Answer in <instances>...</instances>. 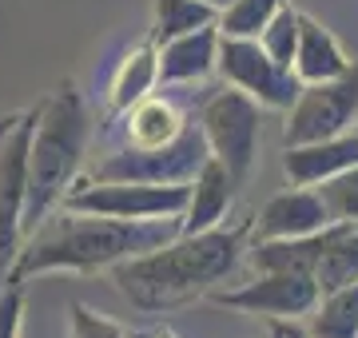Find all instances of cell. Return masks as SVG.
Returning <instances> with one entry per match:
<instances>
[{"label": "cell", "mask_w": 358, "mask_h": 338, "mask_svg": "<svg viewBox=\"0 0 358 338\" xmlns=\"http://www.w3.org/2000/svg\"><path fill=\"white\" fill-rule=\"evenodd\" d=\"M255 239V215L239 223H223L211 231H179L159 251L112 267L120 295L140 311H167L199 295H215V286L235 274Z\"/></svg>", "instance_id": "6da1fadb"}, {"label": "cell", "mask_w": 358, "mask_h": 338, "mask_svg": "<svg viewBox=\"0 0 358 338\" xmlns=\"http://www.w3.org/2000/svg\"><path fill=\"white\" fill-rule=\"evenodd\" d=\"M179 231H183V219H103V215H80L60 207V215H48L24 239V251L8 283L24 286L36 274H88L120 267L148 251H159Z\"/></svg>", "instance_id": "7a4b0ae2"}, {"label": "cell", "mask_w": 358, "mask_h": 338, "mask_svg": "<svg viewBox=\"0 0 358 338\" xmlns=\"http://www.w3.org/2000/svg\"><path fill=\"white\" fill-rule=\"evenodd\" d=\"M92 116L88 104L72 84L48 91L36 108L32 147H28V203L24 231L32 235L56 207H64L68 191L80 179V163L88 152Z\"/></svg>", "instance_id": "3957f363"}, {"label": "cell", "mask_w": 358, "mask_h": 338, "mask_svg": "<svg viewBox=\"0 0 358 338\" xmlns=\"http://www.w3.org/2000/svg\"><path fill=\"white\" fill-rule=\"evenodd\" d=\"M263 112H267V108L259 104V100H251L247 91L223 84L219 91L207 96L203 108H199V116H195L199 131L207 135L211 156H215L219 163H227L231 175L239 183L251 175V168H255V159H259Z\"/></svg>", "instance_id": "277c9868"}, {"label": "cell", "mask_w": 358, "mask_h": 338, "mask_svg": "<svg viewBox=\"0 0 358 338\" xmlns=\"http://www.w3.org/2000/svg\"><path fill=\"white\" fill-rule=\"evenodd\" d=\"M187 207V183H131V179H76L64 211L103 219H179Z\"/></svg>", "instance_id": "5b68a950"}, {"label": "cell", "mask_w": 358, "mask_h": 338, "mask_svg": "<svg viewBox=\"0 0 358 338\" xmlns=\"http://www.w3.org/2000/svg\"><path fill=\"white\" fill-rule=\"evenodd\" d=\"M36 112L16 116L0 128V291L8 286L20 251H24V203H28V147H32Z\"/></svg>", "instance_id": "8992f818"}, {"label": "cell", "mask_w": 358, "mask_h": 338, "mask_svg": "<svg viewBox=\"0 0 358 338\" xmlns=\"http://www.w3.org/2000/svg\"><path fill=\"white\" fill-rule=\"evenodd\" d=\"M211 159L207 135L199 124H187V131L167 147H131L124 143L120 152L108 156L92 168V179H131V183H192L203 163Z\"/></svg>", "instance_id": "52a82bcc"}, {"label": "cell", "mask_w": 358, "mask_h": 338, "mask_svg": "<svg viewBox=\"0 0 358 338\" xmlns=\"http://www.w3.org/2000/svg\"><path fill=\"white\" fill-rule=\"evenodd\" d=\"M219 80L247 91L267 112H291L303 91V80L294 76V68L279 64L255 36L219 40Z\"/></svg>", "instance_id": "ba28073f"}, {"label": "cell", "mask_w": 358, "mask_h": 338, "mask_svg": "<svg viewBox=\"0 0 358 338\" xmlns=\"http://www.w3.org/2000/svg\"><path fill=\"white\" fill-rule=\"evenodd\" d=\"M355 124H358V64H350V72H343L338 80L303 84L294 108L287 112V124H282V147L334 140L343 131H355Z\"/></svg>", "instance_id": "9c48e42d"}, {"label": "cell", "mask_w": 358, "mask_h": 338, "mask_svg": "<svg viewBox=\"0 0 358 338\" xmlns=\"http://www.w3.org/2000/svg\"><path fill=\"white\" fill-rule=\"evenodd\" d=\"M322 299V286L310 271H255V279L231 291H215L211 302L239 314H263L275 323L307 318Z\"/></svg>", "instance_id": "30bf717a"}, {"label": "cell", "mask_w": 358, "mask_h": 338, "mask_svg": "<svg viewBox=\"0 0 358 338\" xmlns=\"http://www.w3.org/2000/svg\"><path fill=\"white\" fill-rule=\"evenodd\" d=\"M334 223L327 199L319 187H299L291 183L287 191L271 196L263 211L255 215V239L251 243H267V239H307L319 235Z\"/></svg>", "instance_id": "8fae6325"}, {"label": "cell", "mask_w": 358, "mask_h": 338, "mask_svg": "<svg viewBox=\"0 0 358 338\" xmlns=\"http://www.w3.org/2000/svg\"><path fill=\"white\" fill-rule=\"evenodd\" d=\"M219 40H223L219 24H207L159 44V84L179 88V84H203L207 76H219Z\"/></svg>", "instance_id": "7c38bea8"}, {"label": "cell", "mask_w": 358, "mask_h": 338, "mask_svg": "<svg viewBox=\"0 0 358 338\" xmlns=\"http://www.w3.org/2000/svg\"><path fill=\"white\" fill-rule=\"evenodd\" d=\"M350 168H358V128L343 131L334 140L299 143V147L282 152V175L299 187H319V183L334 179Z\"/></svg>", "instance_id": "4fadbf2b"}, {"label": "cell", "mask_w": 358, "mask_h": 338, "mask_svg": "<svg viewBox=\"0 0 358 338\" xmlns=\"http://www.w3.org/2000/svg\"><path fill=\"white\" fill-rule=\"evenodd\" d=\"M235 187L239 179L231 175L227 163H219L215 156L203 163V171L187 183V207H183V231H211L227 223V211L235 203Z\"/></svg>", "instance_id": "5bb4252c"}, {"label": "cell", "mask_w": 358, "mask_h": 338, "mask_svg": "<svg viewBox=\"0 0 358 338\" xmlns=\"http://www.w3.org/2000/svg\"><path fill=\"white\" fill-rule=\"evenodd\" d=\"M155 88H159V44L143 40L120 56V64L108 80V112L124 116L140 100H148Z\"/></svg>", "instance_id": "9a60e30c"}, {"label": "cell", "mask_w": 358, "mask_h": 338, "mask_svg": "<svg viewBox=\"0 0 358 338\" xmlns=\"http://www.w3.org/2000/svg\"><path fill=\"white\" fill-rule=\"evenodd\" d=\"M350 56L343 52V44L331 28H322L319 20L303 16V36H299V52H294V76L303 84H322V80H338L350 72Z\"/></svg>", "instance_id": "2e32d148"}, {"label": "cell", "mask_w": 358, "mask_h": 338, "mask_svg": "<svg viewBox=\"0 0 358 338\" xmlns=\"http://www.w3.org/2000/svg\"><path fill=\"white\" fill-rule=\"evenodd\" d=\"M192 119L179 112V104H171L167 96H148L140 104L124 112V140L131 147H167L187 131Z\"/></svg>", "instance_id": "e0dca14e"}, {"label": "cell", "mask_w": 358, "mask_h": 338, "mask_svg": "<svg viewBox=\"0 0 358 338\" xmlns=\"http://www.w3.org/2000/svg\"><path fill=\"white\" fill-rule=\"evenodd\" d=\"M315 279H319L322 295L358 283V223H331L319 235Z\"/></svg>", "instance_id": "ac0fdd59"}, {"label": "cell", "mask_w": 358, "mask_h": 338, "mask_svg": "<svg viewBox=\"0 0 358 338\" xmlns=\"http://www.w3.org/2000/svg\"><path fill=\"white\" fill-rule=\"evenodd\" d=\"M310 338H358V283L327 291L319 307L307 314Z\"/></svg>", "instance_id": "d6986e66"}, {"label": "cell", "mask_w": 358, "mask_h": 338, "mask_svg": "<svg viewBox=\"0 0 358 338\" xmlns=\"http://www.w3.org/2000/svg\"><path fill=\"white\" fill-rule=\"evenodd\" d=\"M219 24V13L203 0H152V44H167L176 36H187L195 28Z\"/></svg>", "instance_id": "ffe728a7"}, {"label": "cell", "mask_w": 358, "mask_h": 338, "mask_svg": "<svg viewBox=\"0 0 358 338\" xmlns=\"http://www.w3.org/2000/svg\"><path fill=\"white\" fill-rule=\"evenodd\" d=\"M287 8V0H235L219 13V32L223 36H263V28Z\"/></svg>", "instance_id": "44dd1931"}, {"label": "cell", "mask_w": 358, "mask_h": 338, "mask_svg": "<svg viewBox=\"0 0 358 338\" xmlns=\"http://www.w3.org/2000/svg\"><path fill=\"white\" fill-rule=\"evenodd\" d=\"M299 36H303V13L294 8V4H287L275 20H271L267 28H263V36H259V44L267 48L279 64L294 68V52H299Z\"/></svg>", "instance_id": "7402d4cb"}, {"label": "cell", "mask_w": 358, "mask_h": 338, "mask_svg": "<svg viewBox=\"0 0 358 338\" xmlns=\"http://www.w3.org/2000/svg\"><path fill=\"white\" fill-rule=\"evenodd\" d=\"M319 191L327 199V207H331L334 223H358V168L319 183Z\"/></svg>", "instance_id": "603a6c76"}, {"label": "cell", "mask_w": 358, "mask_h": 338, "mask_svg": "<svg viewBox=\"0 0 358 338\" xmlns=\"http://www.w3.org/2000/svg\"><path fill=\"white\" fill-rule=\"evenodd\" d=\"M72 338H128V335H124L112 318H103V314H96L92 307L76 302V307H72Z\"/></svg>", "instance_id": "cb8c5ba5"}, {"label": "cell", "mask_w": 358, "mask_h": 338, "mask_svg": "<svg viewBox=\"0 0 358 338\" xmlns=\"http://www.w3.org/2000/svg\"><path fill=\"white\" fill-rule=\"evenodd\" d=\"M20 318H24V295L20 286H4L0 291V338H20Z\"/></svg>", "instance_id": "d4e9b609"}, {"label": "cell", "mask_w": 358, "mask_h": 338, "mask_svg": "<svg viewBox=\"0 0 358 338\" xmlns=\"http://www.w3.org/2000/svg\"><path fill=\"white\" fill-rule=\"evenodd\" d=\"M207 8H215V13H223V8H227V4H235V0H203Z\"/></svg>", "instance_id": "484cf974"}, {"label": "cell", "mask_w": 358, "mask_h": 338, "mask_svg": "<svg viewBox=\"0 0 358 338\" xmlns=\"http://www.w3.org/2000/svg\"><path fill=\"white\" fill-rule=\"evenodd\" d=\"M155 338H176V335H167V330H159V335H155Z\"/></svg>", "instance_id": "4316f807"}]
</instances>
